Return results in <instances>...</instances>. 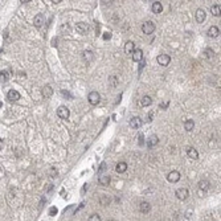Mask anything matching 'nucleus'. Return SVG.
I'll list each match as a JSON object with an SVG mask.
<instances>
[{"label":"nucleus","mask_w":221,"mask_h":221,"mask_svg":"<svg viewBox=\"0 0 221 221\" xmlns=\"http://www.w3.org/2000/svg\"><path fill=\"white\" fill-rule=\"evenodd\" d=\"M154 31H155V23L154 21L143 23V25H142V32H143L144 35H151Z\"/></svg>","instance_id":"1"},{"label":"nucleus","mask_w":221,"mask_h":221,"mask_svg":"<svg viewBox=\"0 0 221 221\" xmlns=\"http://www.w3.org/2000/svg\"><path fill=\"white\" fill-rule=\"evenodd\" d=\"M99 99H101V97H99L98 91H91V93H89L88 96V101L90 105H93V106H96V105H98Z\"/></svg>","instance_id":"2"},{"label":"nucleus","mask_w":221,"mask_h":221,"mask_svg":"<svg viewBox=\"0 0 221 221\" xmlns=\"http://www.w3.org/2000/svg\"><path fill=\"white\" fill-rule=\"evenodd\" d=\"M57 115H58L61 119H68V118H69V115H70V111H69V109H68V107L60 106L58 109H57Z\"/></svg>","instance_id":"3"},{"label":"nucleus","mask_w":221,"mask_h":221,"mask_svg":"<svg viewBox=\"0 0 221 221\" xmlns=\"http://www.w3.org/2000/svg\"><path fill=\"white\" fill-rule=\"evenodd\" d=\"M156 61H158V64L162 65V66H167V65L171 62V57L168 56V54H159Z\"/></svg>","instance_id":"4"},{"label":"nucleus","mask_w":221,"mask_h":221,"mask_svg":"<svg viewBox=\"0 0 221 221\" xmlns=\"http://www.w3.org/2000/svg\"><path fill=\"white\" fill-rule=\"evenodd\" d=\"M167 180L170 181V183H178V181L180 180V172H178V171H171L167 175Z\"/></svg>","instance_id":"5"},{"label":"nucleus","mask_w":221,"mask_h":221,"mask_svg":"<svg viewBox=\"0 0 221 221\" xmlns=\"http://www.w3.org/2000/svg\"><path fill=\"white\" fill-rule=\"evenodd\" d=\"M188 196H189V192H188V189H187V188L176 189V197H178L179 200H185Z\"/></svg>","instance_id":"6"},{"label":"nucleus","mask_w":221,"mask_h":221,"mask_svg":"<svg viewBox=\"0 0 221 221\" xmlns=\"http://www.w3.org/2000/svg\"><path fill=\"white\" fill-rule=\"evenodd\" d=\"M195 17H196V21L197 23H204L205 17H207V15H205V11L204 9H197L196 14H195Z\"/></svg>","instance_id":"7"},{"label":"nucleus","mask_w":221,"mask_h":221,"mask_svg":"<svg viewBox=\"0 0 221 221\" xmlns=\"http://www.w3.org/2000/svg\"><path fill=\"white\" fill-rule=\"evenodd\" d=\"M135 44L133 43V41H127L125 45V53L126 54H134V52H135Z\"/></svg>","instance_id":"8"},{"label":"nucleus","mask_w":221,"mask_h":221,"mask_svg":"<svg viewBox=\"0 0 221 221\" xmlns=\"http://www.w3.org/2000/svg\"><path fill=\"white\" fill-rule=\"evenodd\" d=\"M76 31H77L78 33H81V35H85L89 31V25L86 24V23H78L77 27H76Z\"/></svg>","instance_id":"9"},{"label":"nucleus","mask_w":221,"mask_h":221,"mask_svg":"<svg viewBox=\"0 0 221 221\" xmlns=\"http://www.w3.org/2000/svg\"><path fill=\"white\" fill-rule=\"evenodd\" d=\"M7 97H8L9 101H17V99H20V93L17 90H9L8 94H7Z\"/></svg>","instance_id":"10"},{"label":"nucleus","mask_w":221,"mask_h":221,"mask_svg":"<svg viewBox=\"0 0 221 221\" xmlns=\"http://www.w3.org/2000/svg\"><path fill=\"white\" fill-rule=\"evenodd\" d=\"M33 24H35V27L40 28L41 25L44 24V15L43 14H38L35 16V20H33Z\"/></svg>","instance_id":"11"},{"label":"nucleus","mask_w":221,"mask_h":221,"mask_svg":"<svg viewBox=\"0 0 221 221\" xmlns=\"http://www.w3.org/2000/svg\"><path fill=\"white\" fill-rule=\"evenodd\" d=\"M139 209H140V212L142 213H148L150 210H151V204L150 202H147V201H143V202H140V205H139Z\"/></svg>","instance_id":"12"},{"label":"nucleus","mask_w":221,"mask_h":221,"mask_svg":"<svg viewBox=\"0 0 221 221\" xmlns=\"http://www.w3.org/2000/svg\"><path fill=\"white\" fill-rule=\"evenodd\" d=\"M130 126L133 128H139L142 126V119L139 117H134L133 119H130Z\"/></svg>","instance_id":"13"},{"label":"nucleus","mask_w":221,"mask_h":221,"mask_svg":"<svg viewBox=\"0 0 221 221\" xmlns=\"http://www.w3.org/2000/svg\"><path fill=\"white\" fill-rule=\"evenodd\" d=\"M218 35H220V29H218L216 25H212V27L208 29V36H209V37H217Z\"/></svg>","instance_id":"14"},{"label":"nucleus","mask_w":221,"mask_h":221,"mask_svg":"<svg viewBox=\"0 0 221 221\" xmlns=\"http://www.w3.org/2000/svg\"><path fill=\"white\" fill-rule=\"evenodd\" d=\"M187 154H188V156L191 158V159H195V160L199 159V152H197L193 147H188V148H187Z\"/></svg>","instance_id":"15"},{"label":"nucleus","mask_w":221,"mask_h":221,"mask_svg":"<svg viewBox=\"0 0 221 221\" xmlns=\"http://www.w3.org/2000/svg\"><path fill=\"white\" fill-rule=\"evenodd\" d=\"M151 9H152L154 14H162V11H163L162 3H160V1H155V3L151 6Z\"/></svg>","instance_id":"16"},{"label":"nucleus","mask_w":221,"mask_h":221,"mask_svg":"<svg viewBox=\"0 0 221 221\" xmlns=\"http://www.w3.org/2000/svg\"><path fill=\"white\" fill-rule=\"evenodd\" d=\"M126 170H127V164H126L125 162H119L117 165H115V171H117L118 173L126 172Z\"/></svg>","instance_id":"17"},{"label":"nucleus","mask_w":221,"mask_h":221,"mask_svg":"<svg viewBox=\"0 0 221 221\" xmlns=\"http://www.w3.org/2000/svg\"><path fill=\"white\" fill-rule=\"evenodd\" d=\"M133 60H134V61H136V62H139V61L143 60V52H142V49H136V51L134 52Z\"/></svg>","instance_id":"18"},{"label":"nucleus","mask_w":221,"mask_h":221,"mask_svg":"<svg viewBox=\"0 0 221 221\" xmlns=\"http://www.w3.org/2000/svg\"><path fill=\"white\" fill-rule=\"evenodd\" d=\"M151 103H152V99H151V97H150V96H144V97H142V98H140V106L146 107V106H150Z\"/></svg>","instance_id":"19"},{"label":"nucleus","mask_w":221,"mask_h":221,"mask_svg":"<svg viewBox=\"0 0 221 221\" xmlns=\"http://www.w3.org/2000/svg\"><path fill=\"white\" fill-rule=\"evenodd\" d=\"M210 12H212V15H213V16H216V17L221 16V8H220V6H217V4L212 6V7H210Z\"/></svg>","instance_id":"20"},{"label":"nucleus","mask_w":221,"mask_h":221,"mask_svg":"<svg viewBox=\"0 0 221 221\" xmlns=\"http://www.w3.org/2000/svg\"><path fill=\"white\" fill-rule=\"evenodd\" d=\"M158 143H159V139H158L156 135H151V136L148 138V142H147L148 147H154V146H156Z\"/></svg>","instance_id":"21"},{"label":"nucleus","mask_w":221,"mask_h":221,"mask_svg":"<svg viewBox=\"0 0 221 221\" xmlns=\"http://www.w3.org/2000/svg\"><path fill=\"white\" fill-rule=\"evenodd\" d=\"M195 127V122L192 119H187L185 122H184V128H185V131H192Z\"/></svg>","instance_id":"22"},{"label":"nucleus","mask_w":221,"mask_h":221,"mask_svg":"<svg viewBox=\"0 0 221 221\" xmlns=\"http://www.w3.org/2000/svg\"><path fill=\"white\" fill-rule=\"evenodd\" d=\"M52 93H53V89H52L51 86H49V85L44 86V89H43V96L45 97V98H49V97L52 96Z\"/></svg>","instance_id":"23"},{"label":"nucleus","mask_w":221,"mask_h":221,"mask_svg":"<svg viewBox=\"0 0 221 221\" xmlns=\"http://www.w3.org/2000/svg\"><path fill=\"white\" fill-rule=\"evenodd\" d=\"M99 183H101L102 185H107V184L110 183V176L101 173V175H99Z\"/></svg>","instance_id":"24"},{"label":"nucleus","mask_w":221,"mask_h":221,"mask_svg":"<svg viewBox=\"0 0 221 221\" xmlns=\"http://www.w3.org/2000/svg\"><path fill=\"white\" fill-rule=\"evenodd\" d=\"M82 54H83V60H86V61H91V60H93V52L85 51Z\"/></svg>","instance_id":"25"},{"label":"nucleus","mask_w":221,"mask_h":221,"mask_svg":"<svg viewBox=\"0 0 221 221\" xmlns=\"http://www.w3.org/2000/svg\"><path fill=\"white\" fill-rule=\"evenodd\" d=\"M199 188L201 189V191H202V189H204V191H207V189L209 188V183H208L207 180H201L199 183Z\"/></svg>","instance_id":"26"},{"label":"nucleus","mask_w":221,"mask_h":221,"mask_svg":"<svg viewBox=\"0 0 221 221\" xmlns=\"http://www.w3.org/2000/svg\"><path fill=\"white\" fill-rule=\"evenodd\" d=\"M89 221H101V217H99V215H97V213H93V215L89 217Z\"/></svg>","instance_id":"27"},{"label":"nucleus","mask_w":221,"mask_h":221,"mask_svg":"<svg viewBox=\"0 0 221 221\" xmlns=\"http://www.w3.org/2000/svg\"><path fill=\"white\" fill-rule=\"evenodd\" d=\"M7 80H8V74H7L6 72H1V81H3V82H6Z\"/></svg>","instance_id":"28"},{"label":"nucleus","mask_w":221,"mask_h":221,"mask_svg":"<svg viewBox=\"0 0 221 221\" xmlns=\"http://www.w3.org/2000/svg\"><path fill=\"white\" fill-rule=\"evenodd\" d=\"M204 54H208L207 57H212V56H215V53H213V52L210 51V49H207V51L204 52Z\"/></svg>","instance_id":"29"},{"label":"nucleus","mask_w":221,"mask_h":221,"mask_svg":"<svg viewBox=\"0 0 221 221\" xmlns=\"http://www.w3.org/2000/svg\"><path fill=\"white\" fill-rule=\"evenodd\" d=\"M49 213H51V216H54V215L57 213V208L52 207V208H51V210H49Z\"/></svg>","instance_id":"30"},{"label":"nucleus","mask_w":221,"mask_h":221,"mask_svg":"<svg viewBox=\"0 0 221 221\" xmlns=\"http://www.w3.org/2000/svg\"><path fill=\"white\" fill-rule=\"evenodd\" d=\"M110 37H111V35H110L109 32H105L103 33V38H105V40H107V38H110Z\"/></svg>","instance_id":"31"},{"label":"nucleus","mask_w":221,"mask_h":221,"mask_svg":"<svg viewBox=\"0 0 221 221\" xmlns=\"http://www.w3.org/2000/svg\"><path fill=\"white\" fill-rule=\"evenodd\" d=\"M142 144H143V134L139 135V146H142Z\"/></svg>","instance_id":"32"},{"label":"nucleus","mask_w":221,"mask_h":221,"mask_svg":"<svg viewBox=\"0 0 221 221\" xmlns=\"http://www.w3.org/2000/svg\"><path fill=\"white\" fill-rule=\"evenodd\" d=\"M105 168H106V163H102V164H101V168H99V172H103Z\"/></svg>","instance_id":"33"}]
</instances>
